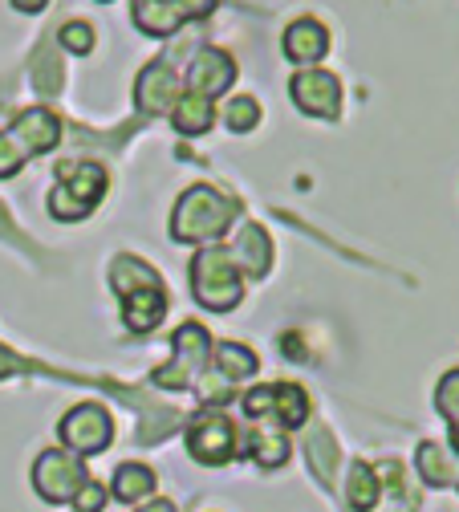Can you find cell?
Here are the masks:
<instances>
[{
	"label": "cell",
	"mask_w": 459,
	"mask_h": 512,
	"mask_svg": "<svg viewBox=\"0 0 459 512\" xmlns=\"http://www.w3.org/2000/svg\"><path fill=\"white\" fill-rule=\"evenodd\" d=\"M236 216V204L228 196H220L216 187H187L183 200L175 204V216H171V236L183 240V244H195V240H212L220 236Z\"/></svg>",
	"instance_id": "1"
},
{
	"label": "cell",
	"mask_w": 459,
	"mask_h": 512,
	"mask_svg": "<svg viewBox=\"0 0 459 512\" xmlns=\"http://www.w3.org/2000/svg\"><path fill=\"white\" fill-rule=\"evenodd\" d=\"M191 293L195 301H200L204 309H232L240 301V273L232 265V256L228 248H204L200 256H195V265H191Z\"/></svg>",
	"instance_id": "2"
},
{
	"label": "cell",
	"mask_w": 459,
	"mask_h": 512,
	"mask_svg": "<svg viewBox=\"0 0 459 512\" xmlns=\"http://www.w3.org/2000/svg\"><path fill=\"white\" fill-rule=\"evenodd\" d=\"M57 175L70 179V183H57L49 196V212L57 220H82L106 196V171L98 163H74V167L65 163Z\"/></svg>",
	"instance_id": "3"
},
{
	"label": "cell",
	"mask_w": 459,
	"mask_h": 512,
	"mask_svg": "<svg viewBox=\"0 0 459 512\" xmlns=\"http://www.w3.org/2000/svg\"><path fill=\"white\" fill-rule=\"evenodd\" d=\"M86 484V468L74 452H45L37 464H33V488L49 500V504H65V500H74L78 488Z\"/></svg>",
	"instance_id": "4"
},
{
	"label": "cell",
	"mask_w": 459,
	"mask_h": 512,
	"mask_svg": "<svg viewBox=\"0 0 459 512\" xmlns=\"http://www.w3.org/2000/svg\"><path fill=\"white\" fill-rule=\"evenodd\" d=\"M57 431H61V439H65V452H82V456H94V452H106V447H110L114 423H110L106 407H98V403H86V407H74L70 415H65Z\"/></svg>",
	"instance_id": "5"
},
{
	"label": "cell",
	"mask_w": 459,
	"mask_h": 512,
	"mask_svg": "<svg viewBox=\"0 0 459 512\" xmlns=\"http://www.w3.org/2000/svg\"><path fill=\"white\" fill-rule=\"evenodd\" d=\"M208 362V330H200L195 322L175 330V362L155 370V382L163 387H187V378H200Z\"/></svg>",
	"instance_id": "6"
},
{
	"label": "cell",
	"mask_w": 459,
	"mask_h": 512,
	"mask_svg": "<svg viewBox=\"0 0 459 512\" xmlns=\"http://www.w3.org/2000/svg\"><path fill=\"white\" fill-rule=\"evenodd\" d=\"M187 439H191V456L200 464H208V468H220V464H228L236 456V427L216 411L195 419Z\"/></svg>",
	"instance_id": "7"
},
{
	"label": "cell",
	"mask_w": 459,
	"mask_h": 512,
	"mask_svg": "<svg viewBox=\"0 0 459 512\" xmlns=\"http://www.w3.org/2000/svg\"><path fill=\"white\" fill-rule=\"evenodd\" d=\"M293 102L313 114V118H334L342 106V86L334 74H321V70H305L293 78Z\"/></svg>",
	"instance_id": "8"
},
{
	"label": "cell",
	"mask_w": 459,
	"mask_h": 512,
	"mask_svg": "<svg viewBox=\"0 0 459 512\" xmlns=\"http://www.w3.org/2000/svg\"><path fill=\"white\" fill-rule=\"evenodd\" d=\"M187 78H191L195 94L216 98V94H224L236 82V61L228 53H220V49H200V53H195V61H191Z\"/></svg>",
	"instance_id": "9"
},
{
	"label": "cell",
	"mask_w": 459,
	"mask_h": 512,
	"mask_svg": "<svg viewBox=\"0 0 459 512\" xmlns=\"http://www.w3.org/2000/svg\"><path fill=\"white\" fill-rule=\"evenodd\" d=\"M135 106L143 110V114H167L171 106H175V74H171V66L167 61H151V66L139 74V82H135Z\"/></svg>",
	"instance_id": "10"
},
{
	"label": "cell",
	"mask_w": 459,
	"mask_h": 512,
	"mask_svg": "<svg viewBox=\"0 0 459 512\" xmlns=\"http://www.w3.org/2000/svg\"><path fill=\"white\" fill-rule=\"evenodd\" d=\"M13 143L25 151V155H41V151H53L57 139H61V122L49 114V110H25L17 122H13Z\"/></svg>",
	"instance_id": "11"
},
{
	"label": "cell",
	"mask_w": 459,
	"mask_h": 512,
	"mask_svg": "<svg viewBox=\"0 0 459 512\" xmlns=\"http://www.w3.org/2000/svg\"><path fill=\"white\" fill-rule=\"evenodd\" d=\"M228 256H232L236 273H244V277H265L269 265H273V244H269L265 228L248 224V228L240 232V240L228 248Z\"/></svg>",
	"instance_id": "12"
},
{
	"label": "cell",
	"mask_w": 459,
	"mask_h": 512,
	"mask_svg": "<svg viewBox=\"0 0 459 512\" xmlns=\"http://www.w3.org/2000/svg\"><path fill=\"white\" fill-rule=\"evenodd\" d=\"M325 49H330V33H325L313 17H301V21H293V25L285 29V57L313 66V61L325 57Z\"/></svg>",
	"instance_id": "13"
},
{
	"label": "cell",
	"mask_w": 459,
	"mask_h": 512,
	"mask_svg": "<svg viewBox=\"0 0 459 512\" xmlns=\"http://www.w3.org/2000/svg\"><path fill=\"white\" fill-rule=\"evenodd\" d=\"M183 21H187V17H183V9H179V0H135V25H139L143 33L163 37V33H175Z\"/></svg>",
	"instance_id": "14"
},
{
	"label": "cell",
	"mask_w": 459,
	"mask_h": 512,
	"mask_svg": "<svg viewBox=\"0 0 459 512\" xmlns=\"http://www.w3.org/2000/svg\"><path fill=\"white\" fill-rule=\"evenodd\" d=\"M163 309H167L163 289H139V293H130L126 297V326L135 330V334H147V330L159 326Z\"/></svg>",
	"instance_id": "15"
},
{
	"label": "cell",
	"mask_w": 459,
	"mask_h": 512,
	"mask_svg": "<svg viewBox=\"0 0 459 512\" xmlns=\"http://www.w3.org/2000/svg\"><path fill=\"white\" fill-rule=\"evenodd\" d=\"M212 98H204V94H195V90H187L179 102H175V131H183V135H204L208 126H212Z\"/></svg>",
	"instance_id": "16"
},
{
	"label": "cell",
	"mask_w": 459,
	"mask_h": 512,
	"mask_svg": "<svg viewBox=\"0 0 459 512\" xmlns=\"http://www.w3.org/2000/svg\"><path fill=\"white\" fill-rule=\"evenodd\" d=\"M110 281H114V289H118L122 297L139 293V289H159L155 269H147L143 261H135V256H118L114 269H110Z\"/></svg>",
	"instance_id": "17"
},
{
	"label": "cell",
	"mask_w": 459,
	"mask_h": 512,
	"mask_svg": "<svg viewBox=\"0 0 459 512\" xmlns=\"http://www.w3.org/2000/svg\"><path fill=\"white\" fill-rule=\"evenodd\" d=\"M273 415L285 427H301L309 419V395L297 387V382H277L273 387Z\"/></svg>",
	"instance_id": "18"
},
{
	"label": "cell",
	"mask_w": 459,
	"mask_h": 512,
	"mask_svg": "<svg viewBox=\"0 0 459 512\" xmlns=\"http://www.w3.org/2000/svg\"><path fill=\"white\" fill-rule=\"evenodd\" d=\"M151 492H155L151 468H143V464H122V468L114 472V496H118V500L135 504V500H143V496H151Z\"/></svg>",
	"instance_id": "19"
},
{
	"label": "cell",
	"mask_w": 459,
	"mask_h": 512,
	"mask_svg": "<svg viewBox=\"0 0 459 512\" xmlns=\"http://www.w3.org/2000/svg\"><path fill=\"white\" fill-rule=\"evenodd\" d=\"M346 492H350V508H354V512H370V508L378 504V472L366 468V464H354Z\"/></svg>",
	"instance_id": "20"
},
{
	"label": "cell",
	"mask_w": 459,
	"mask_h": 512,
	"mask_svg": "<svg viewBox=\"0 0 459 512\" xmlns=\"http://www.w3.org/2000/svg\"><path fill=\"white\" fill-rule=\"evenodd\" d=\"M252 460L260 468H281L289 460V439L277 431H256L252 435Z\"/></svg>",
	"instance_id": "21"
},
{
	"label": "cell",
	"mask_w": 459,
	"mask_h": 512,
	"mask_svg": "<svg viewBox=\"0 0 459 512\" xmlns=\"http://www.w3.org/2000/svg\"><path fill=\"white\" fill-rule=\"evenodd\" d=\"M216 362H220L224 378H232V382L256 374V354H252L248 346H240V342H224V346L216 350Z\"/></svg>",
	"instance_id": "22"
},
{
	"label": "cell",
	"mask_w": 459,
	"mask_h": 512,
	"mask_svg": "<svg viewBox=\"0 0 459 512\" xmlns=\"http://www.w3.org/2000/svg\"><path fill=\"white\" fill-rule=\"evenodd\" d=\"M305 456H309V464H313V472H317L321 480H330V472H334V464H338V452H334L330 431H313L309 443H305Z\"/></svg>",
	"instance_id": "23"
},
{
	"label": "cell",
	"mask_w": 459,
	"mask_h": 512,
	"mask_svg": "<svg viewBox=\"0 0 459 512\" xmlns=\"http://www.w3.org/2000/svg\"><path fill=\"white\" fill-rule=\"evenodd\" d=\"M419 472H423V480L435 484V488L447 484V480L455 476V472L447 468V460H443V452H439L435 443H423V447H419Z\"/></svg>",
	"instance_id": "24"
},
{
	"label": "cell",
	"mask_w": 459,
	"mask_h": 512,
	"mask_svg": "<svg viewBox=\"0 0 459 512\" xmlns=\"http://www.w3.org/2000/svg\"><path fill=\"white\" fill-rule=\"evenodd\" d=\"M224 122L232 126V131H252V126L260 122V106H256V98H232L228 102V110H224Z\"/></svg>",
	"instance_id": "25"
},
{
	"label": "cell",
	"mask_w": 459,
	"mask_h": 512,
	"mask_svg": "<svg viewBox=\"0 0 459 512\" xmlns=\"http://www.w3.org/2000/svg\"><path fill=\"white\" fill-rule=\"evenodd\" d=\"M435 407H439V415H447L451 423H459V370L443 374L439 391H435Z\"/></svg>",
	"instance_id": "26"
},
{
	"label": "cell",
	"mask_w": 459,
	"mask_h": 512,
	"mask_svg": "<svg viewBox=\"0 0 459 512\" xmlns=\"http://www.w3.org/2000/svg\"><path fill=\"white\" fill-rule=\"evenodd\" d=\"M61 45L70 49V53H90L94 49V29L86 21H70L61 29Z\"/></svg>",
	"instance_id": "27"
},
{
	"label": "cell",
	"mask_w": 459,
	"mask_h": 512,
	"mask_svg": "<svg viewBox=\"0 0 459 512\" xmlns=\"http://www.w3.org/2000/svg\"><path fill=\"white\" fill-rule=\"evenodd\" d=\"M25 159H29V155H25V151H21L17 143H13V135H9V131H5V135H0V179H9V175H17V167H21Z\"/></svg>",
	"instance_id": "28"
},
{
	"label": "cell",
	"mask_w": 459,
	"mask_h": 512,
	"mask_svg": "<svg viewBox=\"0 0 459 512\" xmlns=\"http://www.w3.org/2000/svg\"><path fill=\"white\" fill-rule=\"evenodd\" d=\"M102 504H106V488L94 484V480H86V484L78 488V496H74V508H78V512H102Z\"/></svg>",
	"instance_id": "29"
},
{
	"label": "cell",
	"mask_w": 459,
	"mask_h": 512,
	"mask_svg": "<svg viewBox=\"0 0 459 512\" xmlns=\"http://www.w3.org/2000/svg\"><path fill=\"white\" fill-rule=\"evenodd\" d=\"M179 9H183L187 21H191V17H208V13L216 9V0H179Z\"/></svg>",
	"instance_id": "30"
},
{
	"label": "cell",
	"mask_w": 459,
	"mask_h": 512,
	"mask_svg": "<svg viewBox=\"0 0 459 512\" xmlns=\"http://www.w3.org/2000/svg\"><path fill=\"white\" fill-rule=\"evenodd\" d=\"M13 9H21V13H41L45 0H13Z\"/></svg>",
	"instance_id": "31"
},
{
	"label": "cell",
	"mask_w": 459,
	"mask_h": 512,
	"mask_svg": "<svg viewBox=\"0 0 459 512\" xmlns=\"http://www.w3.org/2000/svg\"><path fill=\"white\" fill-rule=\"evenodd\" d=\"M139 512H175V504H167V500H155V504H147V508H139Z\"/></svg>",
	"instance_id": "32"
},
{
	"label": "cell",
	"mask_w": 459,
	"mask_h": 512,
	"mask_svg": "<svg viewBox=\"0 0 459 512\" xmlns=\"http://www.w3.org/2000/svg\"><path fill=\"white\" fill-rule=\"evenodd\" d=\"M451 443H455V452H459V423H451Z\"/></svg>",
	"instance_id": "33"
}]
</instances>
